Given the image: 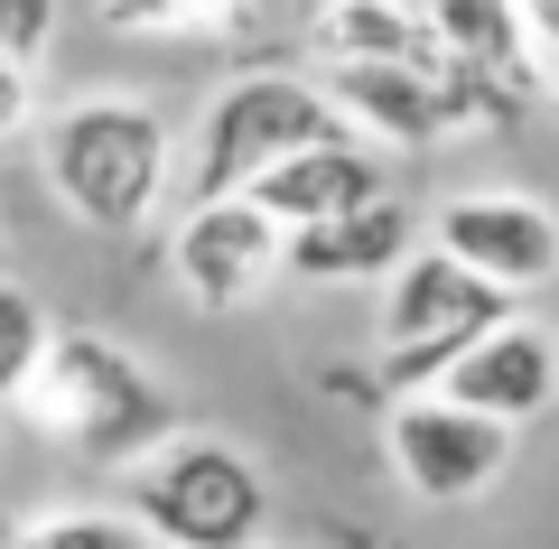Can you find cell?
<instances>
[{"mask_svg":"<svg viewBox=\"0 0 559 549\" xmlns=\"http://www.w3.org/2000/svg\"><path fill=\"white\" fill-rule=\"evenodd\" d=\"M20 419L38 438H57V447L94 456V466H131V456H150L159 438L187 429L178 401L140 373L112 335H94V326H57L38 382L20 392Z\"/></svg>","mask_w":559,"mask_h":549,"instance_id":"6da1fadb","label":"cell"},{"mask_svg":"<svg viewBox=\"0 0 559 549\" xmlns=\"http://www.w3.org/2000/svg\"><path fill=\"white\" fill-rule=\"evenodd\" d=\"M47 158V187L75 224L94 234H140L150 205L168 187V121L150 103H121V94H94V103H66L38 140Z\"/></svg>","mask_w":559,"mask_h":549,"instance_id":"7a4b0ae2","label":"cell"},{"mask_svg":"<svg viewBox=\"0 0 559 549\" xmlns=\"http://www.w3.org/2000/svg\"><path fill=\"white\" fill-rule=\"evenodd\" d=\"M121 503L159 530L168 549H261L271 493H261V466L242 447L178 429V438H159L150 456L121 466Z\"/></svg>","mask_w":559,"mask_h":549,"instance_id":"3957f363","label":"cell"},{"mask_svg":"<svg viewBox=\"0 0 559 549\" xmlns=\"http://www.w3.org/2000/svg\"><path fill=\"white\" fill-rule=\"evenodd\" d=\"M326 131H345V103L326 94V84H308V75H234L215 103H205V121H197V168H187V205H205V196H242L271 158H289V150H308V140H326Z\"/></svg>","mask_w":559,"mask_h":549,"instance_id":"277c9868","label":"cell"},{"mask_svg":"<svg viewBox=\"0 0 559 549\" xmlns=\"http://www.w3.org/2000/svg\"><path fill=\"white\" fill-rule=\"evenodd\" d=\"M522 308V289L485 279L476 261H457L448 242H419L392 279H382V345H392V373L419 382V373H448L476 335H495L503 317Z\"/></svg>","mask_w":559,"mask_h":549,"instance_id":"5b68a950","label":"cell"},{"mask_svg":"<svg viewBox=\"0 0 559 549\" xmlns=\"http://www.w3.org/2000/svg\"><path fill=\"white\" fill-rule=\"evenodd\" d=\"M326 94L345 103V121L382 131L392 150H439L448 131H466L476 112H503L513 84L485 75L466 57H439V65H401V57H345L326 65Z\"/></svg>","mask_w":559,"mask_h":549,"instance_id":"8992f818","label":"cell"},{"mask_svg":"<svg viewBox=\"0 0 559 549\" xmlns=\"http://www.w3.org/2000/svg\"><path fill=\"white\" fill-rule=\"evenodd\" d=\"M382 447H392V475L419 503H466V493H485L513 466V419L476 410L457 392H411L382 419Z\"/></svg>","mask_w":559,"mask_h":549,"instance_id":"52a82bcc","label":"cell"},{"mask_svg":"<svg viewBox=\"0 0 559 549\" xmlns=\"http://www.w3.org/2000/svg\"><path fill=\"white\" fill-rule=\"evenodd\" d=\"M168 271H178V289L197 298V308H242V298H261L289 271V224H280L252 187H242V196H205L197 215L178 224V242H168Z\"/></svg>","mask_w":559,"mask_h":549,"instance_id":"ba28073f","label":"cell"},{"mask_svg":"<svg viewBox=\"0 0 559 549\" xmlns=\"http://www.w3.org/2000/svg\"><path fill=\"white\" fill-rule=\"evenodd\" d=\"M457 261H476L485 279H503V289H550L559 279V215L540 196H522V187H476V196H448L439 205V234Z\"/></svg>","mask_w":559,"mask_h":549,"instance_id":"9c48e42d","label":"cell"},{"mask_svg":"<svg viewBox=\"0 0 559 549\" xmlns=\"http://www.w3.org/2000/svg\"><path fill=\"white\" fill-rule=\"evenodd\" d=\"M252 196L299 234V224H326V215H345V205H364V196H392V177H382V158L364 150L355 131H326V140H308V150L271 158V168L252 177Z\"/></svg>","mask_w":559,"mask_h":549,"instance_id":"30bf717a","label":"cell"},{"mask_svg":"<svg viewBox=\"0 0 559 549\" xmlns=\"http://www.w3.org/2000/svg\"><path fill=\"white\" fill-rule=\"evenodd\" d=\"M411 205L392 196H364L326 224H299L289 234V279H318V289H355V279H392L411 261Z\"/></svg>","mask_w":559,"mask_h":549,"instance_id":"8fae6325","label":"cell"},{"mask_svg":"<svg viewBox=\"0 0 559 549\" xmlns=\"http://www.w3.org/2000/svg\"><path fill=\"white\" fill-rule=\"evenodd\" d=\"M439 392L476 401V410H495V419H532V410H550V392H559V345L540 326H522V317H503L495 335H476V345L439 373Z\"/></svg>","mask_w":559,"mask_h":549,"instance_id":"7c38bea8","label":"cell"},{"mask_svg":"<svg viewBox=\"0 0 559 549\" xmlns=\"http://www.w3.org/2000/svg\"><path fill=\"white\" fill-rule=\"evenodd\" d=\"M308 47H318L326 65L345 57H401V65H439L457 57V47L439 38V20H429V0H326L318 20H308Z\"/></svg>","mask_w":559,"mask_h":549,"instance_id":"4fadbf2b","label":"cell"},{"mask_svg":"<svg viewBox=\"0 0 559 549\" xmlns=\"http://www.w3.org/2000/svg\"><path fill=\"white\" fill-rule=\"evenodd\" d=\"M429 20H439V38L457 47L466 65L503 75L513 94L540 84V38H532V20H522V0H429Z\"/></svg>","mask_w":559,"mask_h":549,"instance_id":"5bb4252c","label":"cell"},{"mask_svg":"<svg viewBox=\"0 0 559 549\" xmlns=\"http://www.w3.org/2000/svg\"><path fill=\"white\" fill-rule=\"evenodd\" d=\"M94 10L121 38H224L252 20V0H94Z\"/></svg>","mask_w":559,"mask_h":549,"instance_id":"9a60e30c","label":"cell"},{"mask_svg":"<svg viewBox=\"0 0 559 549\" xmlns=\"http://www.w3.org/2000/svg\"><path fill=\"white\" fill-rule=\"evenodd\" d=\"M10 549H159V530L140 522L131 503L121 512H38Z\"/></svg>","mask_w":559,"mask_h":549,"instance_id":"2e32d148","label":"cell"},{"mask_svg":"<svg viewBox=\"0 0 559 549\" xmlns=\"http://www.w3.org/2000/svg\"><path fill=\"white\" fill-rule=\"evenodd\" d=\"M47 345H57V326H47V308L20 289V279H0V401H20L28 382H38Z\"/></svg>","mask_w":559,"mask_h":549,"instance_id":"e0dca14e","label":"cell"},{"mask_svg":"<svg viewBox=\"0 0 559 549\" xmlns=\"http://www.w3.org/2000/svg\"><path fill=\"white\" fill-rule=\"evenodd\" d=\"M47 38H57V0H0V57H47Z\"/></svg>","mask_w":559,"mask_h":549,"instance_id":"ac0fdd59","label":"cell"},{"mask_svg":"<svg viewBox=\"0 0 559 549\" xmlns=\"http://www.w3.org/2000/svg\"><path fill=\"white\" fill-rule=\"evenodd\" d=\"M28 103H38L28 65H20V57H0V140H20V131H28Z\"/></svg>","mask_w":559,"mask_h":549,"instance_id":"d6986e66","label":"cell"},{"mask_svg":"<svg viewBox=\"0 0 559 549\" xmlns=\"http://www.w3.org/2000/svg\"><path fill=\"white\" fill-rule=\"evenodd\" d=\"M522 20H532V38H540V57L559 65V0H522Z\"/></svg>","mask_w":559,"mask_h":549,"instance_id":"ffe728a7","label":"cell"},{"mask_svg":"<svg viewBox=\"0 0 559 549\" xmlns=\"http://www.w3.org/2000/svg\"><path fill=\"white\" fill-rule=\"evenodd\" d=\"M550 84H559V65H550Z\"/></svg>","mask_w":559,"mask_h":549,"instance_id":"44dd1931","label":"cell"},{"mask_svg":"<svg viewBox=\"0 0 559 549\" xmlns=\"http://www.w3.org/2000/svg\"><path fill=\"white\" fill-rule=\"evenodd\" d=\"M159 549H168V540H159Z\"/></svg>","mask_w":559,"mask_h":549,"instance_id":"7402d4cb","label":"cell"}]
</instances>
